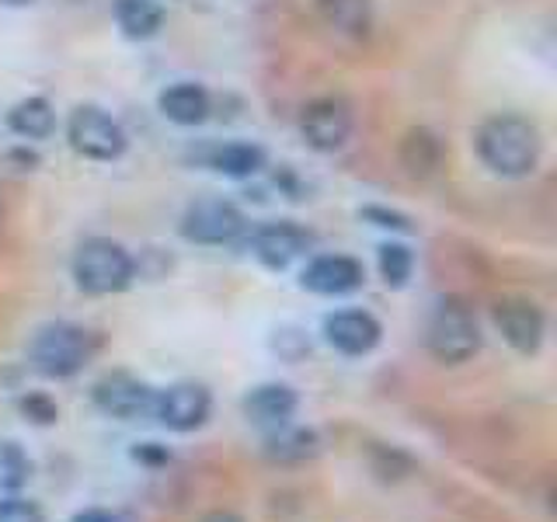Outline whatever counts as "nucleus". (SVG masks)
<instances>
[{
	"label": "nucleus",
	"mask_w": 557,
	"mask_h": 522,
	"mask_svg": "<svg viewBox=\"0 0 557 522\" xmlns=\"http://www.w3.org/2000/svg\"><path fill=\"white\" fill-rule=\"evenodd\" d=\"M478 157L502 178H527L540 157V133L530 119L502 112L481 122L478 129Z\"/></svg>",
	"instance_id": "nucleus-1"
},
{
	"label": "nucleus",
	"mask_w": 557,
	"mask_h": 522,
	"mask_svg": "<svg viewBox=\"0 0 557 522\" xmlns=\"http://www.w3.org/2000/svg\"><path fill=\"white\" fill-rule=\"evenodd\" d=\"M91 356H95V335L66 321L39 327L28 345V362L35 365V373H42L49 380H66L81 373Z\"/></svg>",
	"instance_id": "nucleus-2"
},
{
	"label": "nucleus",
	"mask_w": 557,
	"mask_h": 522,
	"mask_svg": "<svg viewBox=\"0 0 557 522\" xmlns=\"http://www.w3.org/2000/svg\"><path fill=\"white\" fill-rule=\"evenodd\" d=\"M133 275H136V261L119 240L91 237V240H84L74 254V283L77 289L91 296L122 293L133 283Z\"/></svg>",
	"instance_id": "nucleus-3"
},
{
	"label": "nucleus",
	"mask_w": 557,
	"mask_h": 522,
	"mask_svg": "<svg viewBox=\"0 0 557 522\" xmlns=\"http://www.w3.org/2000/svg\"><path fill=\"white\" fill-rule=\"evenodd\" d=\"M478 348H481V327L474 310L460 300H443L435 307L429 321V352L435 359L460 365L467 359H474Z\"/></svg>",
	"instance_id": "nucleus-4"
},
{
	"label": "nucleus",
	"mask_w": 557,
	"mask_h": 522,
	"mask_svg": "<svg viewBox=\"0 0 557 522\" xmlns=\"http://www.w3.org/2000/svg\"><path fill=\"white\" fill-rule=\"evenodd\" d=\"M66 139L87 161H115L126 150V129L109 112H101L98 104L74 109V115L66 122Z\"/></svg>",
	"instance_id": "nucleus-5"
},
{
	"label": "nucleus",
	"mask_w": 557,
	"mask_h": 522,
	"mask_svg": "<svg viewBox=\"0 0 557 522\" xmlns=\"http://www.w3.org/2000/svg\"><path fill=\"white\" fill-rule=\"evenodd\" d=\"M244 231V216L226 199H199L185 209L182 237L191 244H231Z\"/></svg>",
	"instance_id": "nucleus-6"
},
{
	"label": "nucleus",
	"mask_w": 557,
	"mask_h": 522,
	"mask_svg": "<svg viewBox=\"0 0 557 522\" xmlns=\"http://www.w3.org/2000/svg\"><path fill=\"white\" fill-rule=\"evenodd\" d=\"M304 139L321 153H335L352 136V109L342 98H318L304 109L300 119Z\"/></svg>",
	"instance_id": "nucleus-7"
},
{
	"label": "nucleus",
	"mask_w": 557,
	"mask_h": 522,
	"mask_svg": "<svg viewBox=\"0 0 557 522\" xmlns=\"http://www.w3.org/2000/svg\"><path fill=\"white\" fill-rule=\"evenodd\" d=\"M209 411H213V397L202 383H174V387L153 397V414L171 432H196L199 425H206Z\"/></svg>",
	"instance_id": "nucleus-8"
},
{
	"label": "nucleus",
	"mask_w": 557,
	"mask_h": 522,
	"mask_svg": "<svg viewBox=\"0 0 557 522\" xmlns=\"http://www.w3.org/2000/svg\"><path fill=\"white\" fill-rule=\"evenodd\" d=\"M153 390L144 380L129 373H109L95 383V405L98 411L119 418V422H133V418L153 411Z\"/></svg>",
	"instance_id": "nucleus-9"
},
{
	"label": "nucleus",
	"mask_w": 557,
	"mask_h": 522,
	"mask_svg": "<svg viewBox=\"0 0 557 522\" xmlns=\"http://www.w3.org/2000/svg\"><path fill=\"white\" fill-rule=\"evenodd\" d=\"M362 283H366L362 261L348 258V254L313 258L304 269V278H300V286L307 293H318V296H345V293H356Z\"/></svg>",
	"instance_id": "nucleus-10"
},
{
	"label": "nucleus",
	"mask_w": 557,
	"mask_h": 522,
	"mask_svg": "<svg viewBox=\"0 0 557 522\" xmlns=\"http://www.w3.org/2000/svg\"><path fill=\"white\" fill-rule=\"evenodd\" d=\"M495 327L502 331V338L509 341L516 352L533 356L544 345V313H540L530 300H498L495 310Z\"/></svg>",
	"instance_id": "nucleus-11"
},
{
	"label": "nucleus",
	"mask_w": 557,
	"mask_h": 522,
	"mask_svg": "<svg viewBox=\"0 0 557 522\" xmlns=\"http://www.w3.org/2000/svg\"><path fill=\"white\" fill-rule=\"evenodd\" d=\"M383 327L366 310H338L324 321V338L342 356H366L380 345Z\"/></svg>",
	"instance_id": "nucleus-12"
},
{
	"label": "nucleus",
	"mask_w": 557,
	"mask_h": 522,
	"mask_svg": "<svg viewBox=\"0 0 557 522\" xmlns=\"http://www.w3.org/2000/svg\"><path fill=\"white\" fill-rule=\"evenodd\" d=\"M313 237L304 231V226L296 223H265L261 231H255L251 237V248H255V258L261 261V265L269 269H286L293 265L296 258L310 251Z\"/></svg>",
	"instance_id": "nucleus-13"
},
{
	"label": "nucleus",
	"mask_w": 557,
	"mask_h": 522,
	"mask_svg": "<svg viewBox=\"0 0 557 522\" xmlns=\"http://www.w3.org/2000/svg\"><path fill=\"white\" fill-rule=\"evenodd\" d=\"M300 408V397L286 383H261L248 397H244V414L261 428H278L289 425V418Z\"/></svg>",
	"instance_id": "nucleus-14"
},
{
	"label": "nucleus",
	"mask_w": 557,
	"mask_h": 522,
	"mask_svg": "<svg viewBox=\"0 0 557 522\" xmlns=\"http://www.w3.org/2000/svg\"><path fill=\"white\" fill-rule=\"evenodd\" d=\"M157 104H161V115L168 122H174V126H199V122H206V115H209L206 87L188 84V80L171 84L168 91H161Z\"/></svg>",
	"instance_id": "nucleus-15"
},
{
	"label": "nucleus",
	"mask_w": 557,
	"mask_h": 522,
	"mask_svg": "<svg viewBox=\"0 0 557 522\" xmlns=\"http://www.w3.org/2000/svg\"><path fill=\"white\" fill-rule=\"evenodd\" d=\"M400 164H405L411 178H429V174H435L443 164L440 136L429 129H411L405 139H400Z\"/></svg>",
	"instance_id": "nucleus-16"
},
{
	"label": "nucleus",
	"mask_w": 557,
	"mask_h": 522,
	"mask_svg": "<svg viewBox=\"0 0 557 522\" xmlns=\"http://www.w3.org/2000/svg\"><path fill=\"white\" fill-rule=\"evenodd\" d=\"M318 452V435L310 428H289V425H278L269 432L265 439V457L272 463H300L307 457Z\"/></svg>",
	"instance_id": "nucleus-17"
},
{
	"label": "nucleus",
	"mask_w": 557,
	"mask_h": 522,
	"mask_svg": "<svg viewBox=\"0 0 557 522\" xmlns=\"http://www.w3.org/2000/svg\"><path fill=\"white\" fill-rule=\"evenodd\" d=\"M115 22L129 39H150L164 25V8L153 0H115Z\"/></svg>",
	"instance_id": "nucleus-18"
},
{
	"label": "nucleus",
	"mask_w": 557,
	"mask_h": 522,
	"mask_svg": "<svg viewBox=\"0 0 557 522\" xmlns=\"http://www.w3.org/2000/svg\"><path fill=\"white\" fill-rule=\"evenodd\" d=\"M8 126L25 139H46L57 129V112H52V104L46 98H25L11 109Z\"/></svg>",
	"instance_id": "nucleus-19"
},
{
	"label": "nucleus",
	"mask_w": 557,
	"mask_h": 522,
	"mask_svg": "<svg viewBox=\"0 0 557 522\" xmlns=\"http://www.w3.org/2000/svg\"><path fill=\"white\" fill-rule=\"evenodd\" d=\"M209 164L220 174H226V178H251V174L265 167V153L255 144H226L213 150V161Z\"/></svg>",
	"instance_id": "nucleus-20"
},
{
	"label": "nucleus",
	"mask_w": 557,
	"mask_h": 522,
	"mask_svg": "<svg viewBox=\"0 0 557 522\" xmlns=\"http://www.w3.org/2000/svg\"><path fill=\"white\" fill-rule=\"evenodd\" d=\"M321 14L345 35H362L370 28V0H321Z\"/></svg>",
	"instance_id": "nucleus-21"
},
{
	"label": "nucleus",
	"mask_w": 557,
	"mask_h": 522,
	"mask_svg": "<svg viewBox=\"0 0 557 522\" xmlns=\"http://www.w3.org/2000/svg\"><path fill=\"white\" fill-rule=\"evenodd\" d=\"M32 474V463L25 457V449L11 443V439H0V495L4 492H17Z\"/></svg>",
	"instance_id": "nucleus-22"
},
{
	"label": "nucleus",
	"mask_w": 557,
	"mask_h": 522,
	"mask_svg": "<svg viewBox=\"0 0 557 522\" xmlns=\"http://www.w3.org/2000/svg\"><path fill=\"white\" fill-rule=\"evenodd\" d=\"M411 265H414V258H411V251L405 248V244H383V248H380V275H383V283H387L391 289H400L408 283Z\"/></svg>",
	"instance_id": "nucleus-23"
},
{
	"label": "nucleus",
	"mask_w": 557,
	"mask_h": 522,
	"mask_svg": "<svg viewBox=\"0 0 557 522\" xmlns=\"http://www.w3.org/2000/svg\"><path fill=\"white\" fill-rule=\"evenodd\" d=\"M0 522H46V512L28 498H8L0 501Z\"/></svg>",
	"instance_id": "nucleus-24"
},
{
	"label": "nucleus",
	"mask_w": 557,
	"mask_h": 522,
	"mask_svg": "<svg viewBox=\"0 0 557 522\" xmlns=\"http://www.w3.org/2000/svg\"><path fill=\"white\" fill-rule=\"evenodd\" d=\"M22 411L32 418L35 425H52L57 422V405H52V400L46 397V394H28V397H22Z\"/></svg>",
	"instance_id": "nucleus-25"
},
{
	"label": "nucleus",
	"mask_w": 557,
	"mask_h": 522,
	"mask_svg": "<svg viewBox=\"0 0 557 522\" xmlns=\"http://www.w3.org/2000/svg\"><path fill=\"white\" fill-rule=\"evenodd\" d=\"M366 220H380L376 226H394V231H408V216H400V213H387V209H366L362 213Z\"/></svg>",
	"instance_id": "nucleus-26"
},
{
	"label": "nucleus",
	"mask_w": 557,
	"mask_h": 522,
	"mask_svg": "<svg viewBox=\"0 0 557 522\" xmlns=\"http://www.w3.org/2000/svg\"><path fill=\"white\" fill-rule=\"evenodd\" d=\"M70 522H119L112 512H104V509H84V512H77Z\"/></svg>",
	"instance_id": "nucleus-27"
},
{
	"label": "nucleus",
	"mask_w": 557,
	"mask_h": 522,
	"mask_svg": "<svg viewBox=\"0 0 557 522\" xmlns=\"http://www.w3.org/2000/svg\"><path fill=\"white\" fill-rule=\"evenodd\" d=\"M202 522H244L237 512H226V509H216V512H209Z\"/></svg>",
	"instance_id": "nucleus-28"
},
{
	"label": "nucleus",
	"mask_w": 557,
	"mask_h": 522,
	"mask_svg": "<svg viewBox=\"0 0 557 522\" xmlns=\"http://www.w3.org/2000/svg\"><path fill=\"white\" fill-rule=\"evenodd\" d=\"M4 4H11V8H25V4H32V0H4Z\"/></svg>",
	"instance_id": "nucleus-29"
}]
</instances>
